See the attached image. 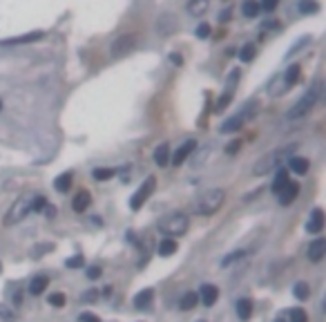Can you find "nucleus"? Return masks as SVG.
Here are the masks:
<instances>
[{"label":"nucleus","instance_id":"f257e3e1","mask_svg":"<svg viewBox=\"0 0 326 322\" xmlns=\"http://www.w3.org/2000/svg\"><path fill=\"white\" fill-rule=\"evenodd\" d=\"M297 150V143H288V146H282V148H275V150L266 152L262 159L255 163L253 168V175L255 177H264L268 172H273L275 168H279L284 161H288L293 157V152Z\"/></svg>","mask_w":326,"mask_h":322},{"label":"nucleus","instance_id":"f03ea898","mask_svg":"<svg viewBox=\"0 0 326 322\" xmlns=\"http://www.w3.org/2000/svg\"><path fill=\"white\" fill-rule=\"evenodd\" d=\"M224 201H226V191H221V188H208V191H204L197 197L195 213L201 215V217H210V215H214L224 206Z\"/></svg>","mask_w":326,"mask_h":322},{"label":"nucleus","instance_id":"7ed1b4c3","mask_svg":"<svg viewBox=\"0 0 326 322\" xmlns=\"http://www.w3.org/2000/svg\"><path fill=\"white\" fill-rule=\"evenodd\" d=\"M257 107H259V103H257V101L243 103V105L239 107V112H237V114H233L230 119H226V121L221 123L219 132H221V134H233V132L241 130V128L250 121V119H255V114H257Z\"/></svg>","mask_w":326,"mask_h":322},{"label":"nucleus","instance_id":"20e7f679","mask_svg":"<svg viewBox=\"0 0 326 322\" xmlns=\"http://www.w3.org/2000/svg\"><path fill=\"white\" fill-rule=\"evenodd\" d=\"M322 97V83L317 81L313 88H308L306 92L302 94V98L295 103V105L288 110V114H286V119H291V121H297V119H302V117H306L308 112H311L313 107H315V103H317V98Z\"/></svg>","mask_w":326,"mask_h":322},{"label":"nucleus","instance_id":"39448f33","mask_svg":"<svg viewBox=\"0 0 326 322\" xmlns=\"http://www.w3.org/2000/svg\"><path fill=\"white\" fill-rule=\"evenodd\" d=\"M188 226H190V220L185 213H170L156 222L159 233H163L166 237H181L188 230Z\"/></svg>","mask_w":326,"mask_h":322},{"label":"nucleus","instance_id":"423d86ee","mask_svg":"<svg viewBox=\"0 0 326 322\" xmlns=\"http://www.w3.org/2000/svg\"><path fill=\"white\" fill-rule=\"evenodd\" d=\"M31 201H34V195H27V197H18L14 204L9 206V210L5 213L2 217V224L5 226H16L31 213Z\"/></svg>","mask_w":326,"mask_h":322},{"label":"nucleus","instance_id":"0eeeda50","mask_svg":"<svg viewBox=\"0 0 326 322\" xmlns=\"http://www.w3.org/2000/svg\"><path fill=\"white\" fill-rule=\"evenodd\" d=\"M154 188H156V177H148L146 181H143L141 186H139V191L132 195V199H130V208L132 210H141V206L148 201V197L154 193Z\"/></svg>","mask_w":326,"mask_h":322},{"label":"nucleus","instance_id":"6e6552de","mask_svg":"<svg viewBox=\"0 0 326 322\" xmlns=\"http://www.w3.org/2000/svg\"><path fill=\"white\" fill-rule=\"evenodd\" d=\"M137 45V36L134 34H121L117 36V38L112 40V45H110V54H112L114 59H119V56H125V54H130V49Z\"/></svg>","mask_w":326,"mask_h":322},{"label":"nucleus","instance_id":"1a4fd4ad","mask_svg":"<svg viewBox=\"0 0 326 322\" xmlns=\"http://www.w3.org/2000/svg\"><path fill=\"white\" fill-rule=\"evenodd\" d=\"M297 78H299V65H291V67L282 74V78H279L282 85H279V90H275V94H284L286 90H291L293 85L297 83Z\"/></svg>","mask_w":326,"mask_h":322},{"label":"nucleus","instance_id":"9d476101","mask_svg":"<svg viewBox=\"0 0 326 322\" xmlns=\"http://www.w3.org/2000/svg\"><path fill=\"white\" fill-rule=\"evenodd\" d=\"M306 230L311 235H320L322 230H324V210L322 208H313V213L308 215Z\"/></svg>","mask_w":326,"mask_h":322},{"label":"nucleus","instance_id":"9b49d317","mask_svg":"<svg viewBox=\"0 0 326 322\" xmlns=\"http://www.w3.org/2000/svg\"><path fill=\"white\" fill-rule=\"evenodd\" d=\"M306 255H308V259H311L313 264L322 262V259H324V255H326V239L324 237L313 239L311 246H308V253Z\"/></svg>","mask_w":326,"mask_h":322},{"label":"nucleus","instance_id":"f8f14e48","mask_svg":"<svg viewBox=\"0 0 326 322\" xmlns=\"http://www.w3.org/2000/svg\"><path fill=\"white\" fill-rule=\"evenodd\" d=\"M277 195H279V204H282V206L293 204V201L297 199V195H299V184H295V181H288V184L284 186Z\"/></svg>","mask_w":326,"mask_h":322},{"label":"nucleus","instance_id":"ddd939ff","mask_svg":"<svg viewBox=\"0 0 326 322\" xmlns=\"http://www.w3.org/2000/svg\"><path fill=\"white\" fill-rule=\"evenodd\" d=\"M197 148V141L195 139H188V141L183 143V146H179V150L175 152V157H172V163H175V166H181V163H183L185 159H188L190 155H192V150H195Z\"/></svg>","mask_w":326,"mask_h":322},{"label":"nucleus","instance_id":"4468645a","mask_svg":"<svg viewBox=\"0 0 326 322\" xmlns=\"http://www.w3.org/2000/svg\"><path fill=\"white\" fill-rule=\"evenodd\" d=\"M199 298H201V304H204V307H212V304L217 302V298H219V289L214 287V284H204Z\"/></svg>","mask_w":326,"mask_h":322},{"label":"nucleus","instance_id":"2eb2a0df","mask_svg":"<svg viewBox=\"0 0 326 322\" xmlns=\"http://www.w3.org/2000/svg\"><path fill=\"white\" fill-rule=\"evenodd\" d=\"M43 38H45L43 32H30V34H25V36H16V38L2 40V45H27V43H38V40H43Z\"/></svg>","mask_w":326,"mask_h":322},{"label":"nucleus","instance_id":"dca6fc26","mask_svg":"<svg viewBox=\"0 0 326 322\" xmlns=\"http://www.w3.org/2000/svg\"><path fill=\"white\" fill-rule=\"evenodd\" d=\"M208 7H210V0H188L185 9H188L190 16H197V18H201V16L208 11Z\"/></svg>","mask_w":326,"mask_h":322},{"label":"nucleus","instance_id":"f3484780","mask_svg":"<svg viewBox=\"0 0 326 322\" xmlns=\"http://www.w3.org/2000/svg\"><path fill=\"white\" fill-rule=\"evenodd\" d=\"M89 204H92V197H89L88 191L76 193V197L72 199V208L76 210V213H85V210L89 208Z\"/></svg>","mask_w":326,"mask_h":322},{"label":"nucleus","instance_id":"a211bd4d","mask_svg":"<svg viewBox=\"0 0 326 322\" xmlns=\"http://www.w3.org/2000/svg\"><path fill=\"white\" fill-rule=\"evenodd\" d=\"M152 298H154V289H143V291H139L137 295H134V307L143 311V309L150 307Z\"/></svg>","mask_w":326,"mask_h":322},{"label":"nucleus","instance_id":"6ab92c4d","mask_svg":"<svg viewBox=\"0 0 326 322\" xmlns=\"http://www.w3.org/2000/svg\"><path fill=\"white\" fill-rule=\"evenodd\" d=\"M288 166H291V170L295 175H306L308 168H311V161L304 159V157H291L288 159Z\"/></svg>","mask_w":326,"mask_h":322},{"label":"nucleus","instance_id":"aec40b11","mask_svg":"<svg viewBox=\"0 0 326 322\" xmlns=\"http://www.w3.org/2000/svg\"><path fill=\"white\" fill-rule=\"evenodd\" d=\"M235 309H237V316L241 318L243 322L250 320V316H253V302H250L248 298H241L235 302Z\"/></svg>","mask_w":326,"mask_h":322},{"label":"nucleus","instance_id":"412c9836","mask_svg":"<svg viewBox=\"0 0 326 322\" xmlns=\"http://www.w3.org/2000/svg\"><path fill=\"white\" fill-rule=\"evenodd\" d=\"M179 251V244L175 242V237H163V242L159 244V255L161 258H170Z\"/></svg>","mask_w":326,"mask_h":322},{"label":"nucleus","instance_id":"4be33fe9","mask_svg":"<svg viewBox=\"0 0 326 322\" xmlns=\"http://www.w3.org/2000/svg\"><path fill=\"white\" fill-rule=\"evenodd\" d=\"M168 161H170V146H168V143H161V146H156V150H154V163L163 168Z\"/></svg>","mask_w":326,"mask_h":322},{"label":"nucleus","instance_id":"5701e85b","mask_svg":"<svg viewBox=\"0 0 326 322\" xmlns=\"http://www.w3.org/2000/svg\"><path fill=\"white\" fill-rule=\"evenodd\" d=\"M47 284H49L47 275H36V278H31V282H30V293L31 295H40V293L47 289Z\"/></svg>","mask_w":326,"mask_h":322},{"label":"nucleus","instance_id":"b1692460","mask_svg":"<svg viewBox=\"0 0 326 322\" xmlns=\"http://www.w3.org/2000/svg\"><path fill=\"white\" fill-rule=\"evenodd\" d=\"M197 304H199V293H192V291H188L183 298L179 300L181 311H190V309H195Z\"/></svg>","mask_w":326,"mask_h":322},{"label":"nucleus","instance_id":"393cba45","mask_svg":"<svg viewBox=\"0 0 326 322\" xmlns=\"http://www.w3.org/2000/svg\"><path fill=\"white\" fill-rule=\"evenodd\" d=\"M54 188L59 193H67L69 188H72V172H63L60 177H56V181H54Z\"/></svg>","mask_w":326,"mask_h":322},{"label":"nucleus","instance_id":"a878e982","mask_svg":"<svg viewBox=\"0 0 326 322\" xmlns=\"http://www.w3.org/2000/svg\"><path fill=\"white\" fill-rule=\"evenodd\" d=\"M259 9H262V7H259L257 0H243L241 11H243V16H246V18H257Z\"/></svg>","mask_w":326,"mask_h":322},{"label":"nucleus","instance_id":"bb28decb","mask_svg":"<svg viewBox=\"0 0 326 322\" xmlns=\"http://www.w3.org/2000/svg\"><path fill=\"white\" fill-rule=\"evenodd\" d=\"M288 181H291V179H288V172L282 168V170H277V175H275V181H273V186H270V191L277 195V193L282 191V188L288 184Z\"/></svg>","mask_w":326,"mask_h":322},{"label":"nucleus","instance_id":"cd10ccee","mask_svg":"<svg viewBox=\"0 0 326 322\" xmlns=\"http://www.w3.org/2000/svg\"><path fill=\"white\" fill-rule=\"evenodd\" d=\"M293 295H295L297 300H302V302H304V300L311 298V287H308L306 282H297L295 287H293Z\"/></svg>","mask_w":326,"mask_h":322},{"label":"nucleus","instance_id":"c85d7f7f","mask_svg":"<svg viewBox=\"0 0 326 322\" xmlns=\"http://www.w3.org/2000/svg\"><path fill=\"white\" fill-rule=\"evenodd\" d=\"M230 101H233V90H226V92L217 98V103H214V112H217V114L224 112L226 107L230 105Z\"/></svg>","mask_w":326,"mask_h":322},{"label":"nucleus","instance_id":"c756f323","mask_svg":"<svg viewBox=\"0 0 326 322\" xmlns=\"http://www.w3.org/2000/svg\"><path fill=\"white\" fill-rule=\"evenodd\" d=\"M255 54H257V49H255V43H246L241 49H239V59H241L243 63H250V61L255 59Z\"/></svg>","mask_w":326,"mask_h":322},{"label":"nucleus","instance_id":"7c9ffc66","mask_svg":"<svg viewBox=\"0 0 326 322\" xmlns=\"http://www.w3.org/2000/svg\"><path fill=\"white\" fill-rule=\"evenodd\" d=\"M114 175H117L114 168H94V172H92V177L96 181H107V179H112Z\"/></svg>","mask_w":326,"mask_h":322},{"label":"nucleus","instance_id":"2f4dec72","mask_svg":"<svg viewBox=\"0 0 326 322\" xmlns=\"http://www.w3.org/2000/svg\"><path fill=\"white\" fill-rule=\"evenodd\" d=\"M299 11L302 14H317L320 5H317L315 0H299Z\"/></svg>","mask_w":326,"mask_h":322},{"label":"nucleus","instance_id":"473e14b6","mask_svg":"<svg viewBox=\"0 0 326 322\" xmlns=\"http://www.w3.org/2000/svg\"><path fill=\"white\" fill-rule=\"evenodd\" d=\"M243 255H246V251H233V253H228L224 259H221V266H224V268H228L233 262H239V259H241Z\"/></svg>","mask_w":326,"mask_h":322},{"label":"nucleus","instance_id":"72a5a7b5","mask_svg":"<svg viewBox=\"0 0 326 322\" xmlns=\"http://www.w3.org/2000/svg\"><path fill=\"white\" fill-rule=\"evenodd\" d=\"M288 320H291V322H308V316H306V311H304V309L295 307L291 313H288Z\"/></svg>","mask_w":326,"mask_h":322},{"label":"nucleus","instance_id":"f704fd0d","mask_svg":"<svg viewBox=\"0 0 326 322\" xmlns=\"http://www.w3.org/2000/svg\"><path fill=\"white\" fill-rule=\"evenodd\" d=\"M47 302L49 304H52V307H65V302H67V298H65V293H52V295H49V298H47Z\"/></svg>","mask_w":326,"mask_h":322},{"label":"nucleus","instance_id":"c9c22d12","mask_svg":"<svg viewBox=\"0 0 326 322\" xmlns=\"http://www.w3.org/2000/svg\"><path fill=\"white\" fill-rule=\"evenodd\" d=\"M85 264V258L83 255H72V258L65 259V266L67 268H81Z\"/></svg>","mask_w":326,"mask_h":322},{"label":"nucleus","instance_id":"e433bc0d","mask_svg":"<svg viewBox=\"0 0 326 322\" xmlns=\"http://www.w3.org/2000/svg\"><path fill=\"white\" fill-rule=\"evenodd\" d=\"M45 206H47V199H45L43 195H34V201H31V210H43Z\"/></svg>","mask_w":326,"mask_h":322},{"label":"nucleus","instance_id":"4c0bfd02","mask_svg":"<svg viewBox=\"0 0 326 322\" xmlns=\"http://www.w3.org/2000/svg\"><path fill=\"white\" fill-rule=\"evenodd\" d=\"M52 249H54V244H40V246H34V253H31V258H40V255L49 253Z\"/></svg>","mask_w":326,"mask_h":322},{"label":"nucleus","instance_id":"58836bf2","mask_svg":"<svg viewBox=\"0 0 326 322\" xmlns=\"http://www.w3.org/2000/svg\"><path fill=\"white\" fill-rule=\"evenodd\" d=\"M195 34H197V38H208V36H210V25L208 23H201L199 27H197Z\"/></svg>","mask_w":326,"mask_h":322},{"label":"nucleus","instance_id":"ea45409f","mask_svg":"<svg viewBox=\"0 0 326 322\" xmlns=\"http://www.w3.org/2000/svg\"><path fill=\"white\" fill-rule=\"evenodd\" d=\"M277 5H279V0H262V2H259V7H262V9H266V11L277 9Z\"/></svg>","mask_w":326,"mask_h":322},{"label":"nucleus","instance_id":"a19ab883","mask_svg":"<svg viewBox=\"0 0 326 322\" xmlns=\"http://www.w3.org/2000/svg\"><path fill=\"white\" fill-rule=\"evenodd\" d=\"M78 320H81V322H101V318L94 316V313H89V311H85V313L78 316Z\"/></svg>","mask_w":326,"mask_h":322},{"label":"nucleus","instance_id":"79ce46f5","mask_svg":"<svg viewBox=\"0 0 326 322\" xmlns=\"http://www.w3.org/2000/svg\"><path fill=\"white\" fill-rule=\"evenodd\" d=\"M239 148H241L239 141H230V146H226V152H228V155H235V152H239Z\"/></svg>","mask_w":326,"mask_h":322},{"label":"nucleus","instance_id":"37998d69","mask_svg":"<svg viewBox=\"0 0 326 322\" xmlns=\"http://www.w3.org/2000/svg\"><path fill=\"white\" fill-rule=\"evenodd\" d=\"M88 278H89V280H96V278H101V268H98V266H92V268H88Z\"/></svg>","mask_w":326,"mask_h":322},{"label":"nucleus","instance_id":"c03bdc74","mask_svg":"<svg viewBox=\"0 0 326 322\" xmlns=\"http://www.w3.org/2000/svg\"><path fill=\"white\" fill-rule=\"evenodd\" d=\"M96 298H98V293H96V291H88V293L83 295L85 302H92V300H96Z\"/></svg>","mask_w":326,"mask_h":322},{"label":"nucleus","instance_id":"a18cd8bd","mask_svg":"<svg viewBox=\"0 0 326 322\" xmlns=\"http://www.w3.org/2000/svg\"><path fill=\"white\" fill-rule=\"evenodd\" d=\"M43 210H45V215H47V217H54V215H56V208H54V206H49V204L45 206Z\"/></svg>","mask_w":326,"mask_h":322},{"label":"nucleus","instance_id":"49530a36","mask_svg":"<svg viewBox=\"0 0 326 322\" xmlns=\"http://www.w3.org/2000/svg\"><path fill=\"white\" fill-rule=\"evenodd\" d=\"M275 322H288V316H286V313H282V316L275 318Z\"/></svg>","mask_w":326,"mask_h":322},{"label":"nucleus","instance_id":"de8ad7c7","mask_svg":"<svg viewBox=\"0 0 326 322\" xmlns=\"http://www.w3.org/2000/svg\"><path fill=\"white\" fill-rule=\"evenodd\" d=\"M170 59H172V63H175V65H181V59H179V56H170Z\"/></svg>","mask_w":326,"mask_h":322},{"label":"nucleus","instance_id":"09e8293b","mask_svg":"<svg viewBox=\"0 0 326 322\" xmlns=\"http://www.w3.org/2000/svg\"><path fill=\"white\" fill-rule=\"evenodd\" d=\"M0 110H2V101H0Z\"/></svg>","mask_w":326,"mask_h":322},{"label":"nucleus","instance_id":"8fccbe9b","mask_svg":"<svg viewBox=\"0 0 326 322\" xmlns=\"http://www.w3.org/2000/svg\"><path fill=\"white\" fill-rule=\"evenodd\" d=\"M199 322H206V320H199Z\"/></svg>","mask_w":326,"mask_h":322}]
</instances>
